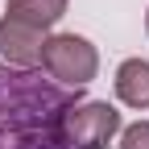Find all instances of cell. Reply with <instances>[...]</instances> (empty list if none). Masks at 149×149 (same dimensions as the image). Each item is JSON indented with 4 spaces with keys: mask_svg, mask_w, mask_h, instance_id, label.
I'll return each instance as SVG.
<instances>
[{
    "mask_svg": "<svg viewBox=\"0 0 149 149\" xmlns=\"http://www.w3.org/2000/svg\"><path fill=\"white\" fill-rule=\"evenodd\" d=\"M112 91H116V104L149 112V58H124L112 74Z\"/></svg>",
    "mask_w": 149,
    "mask_h": 149,
    "instance_id": "5b68a950",
    "label": "cell"
},
{
    "mask_svg": "<svg viewBox=\"0 0 149 149\" xmlns=\"http://www.w3.org/2000/svg\"><path fill=\"white\" fill-rule=\"evenodd\" d=\"M116 149H149V120H133V124H124L120 128V137H116Z\"/></svg>",
    "mask_w": 149,
    "mask_h": 149,
    "instance_id": "52a82bcc",
    "label": "cell"
},
{
    "mask_svg": "<svg viewBox=\"0 0 149 149\" xmlns=\"http://www.w3.org/2000/svg\"><path fill=\"white\" fill-rule=\"evenodd\" d=\"M46 37H50V33L33 29V25H21V21H13V17H0V58H4V66L42 70Z\"/></svg>",
    "mask_w": 149,
    "mask_h": 149,
    "instance_id": "277c9868",
    "label": "cell"
},
{
    "mask_svg": "<svg viewBox=\"0 0 149 149\" xmlns=\"http://www.w3.org/2000/svg\"><path fill=\"white\" fill-rule=\"evenodd\" d=\"M120 128H124V116H120L116 104L79 100L66 112V120H62V137H66L70 149H108L120 137Z\"/></svg>",
    "mask_w": 149,
    "mask_h": 149,
    "instance_id": "3957f363",
    "label": "cell"
},
{
    "mask_svg": "<svg viewBox=\"0 0 149 149\" xmlns=\"http://www.w3.org/2000/svg\"><path fill=\"white\" fill-rule=\"evenodd\" d=\"M66 8H70V0H8L4 17H13L21 25H33L42 33H54V25L66 17Z\"/></svg>",
    "mask_w": 149,
    "mask_h": 149,
    "instance_id": "8992f818",
    "label": "cell"
},
{
    "mask_svg": "<svg viewBox=\"0 0 149 149\" xmlns=\"http://www.w3.org/2000/svg\"><path fill=\"white\" fill-rule=\"evenodd\" d=\"M42 74H50L58 87L83 91L100 74V50L83 33H50L42 50Z\"/></svg>",
    "mask_w": 149,
    "mask_h": 149,
    "instance_id": "7a4b0ae2",
    "label": "cell"
},
{
    "mask_svg": "<svg viewBox=\"0 0 149 149\" xmlns=\"http://www.w3.org/2000/svg\"><path fill=\"white\" fill-rule=\"evenodd\" d=\"M79 100L42 70L0 66V149H70L62 120Z\"/></svg>",
    "mask_w": 149,
    "mask_h": 149,
    "instance_id": "6da1fadb",
    "label": "cell"
},
{
    "mask_svg": "<svg viewBox=\"0 0 149 149\" xmlns=\"http://www.w3.org/2000/svg\"><path fill=\"white\" fill-rule=\"evenodd\" d=\"M145 33H149V8H145Z\"/></svg>",
    "mask_w": 149,
    "mask_h": 149,
    "instance_id": "ba28073f",
    "label": "cell"
}]
</instances>
